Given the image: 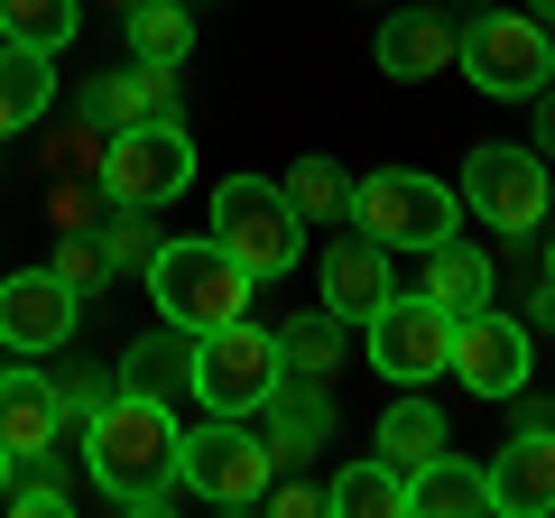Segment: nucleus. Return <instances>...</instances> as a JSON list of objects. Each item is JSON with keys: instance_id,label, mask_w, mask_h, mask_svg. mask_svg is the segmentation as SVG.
Listing matches in <instances>:
<instances>
[{"instance_id": "nucleus-1", "label": "nucleus", "mask_w": 555, "mask_h": 518, "mask_svg": "<svg viewBox=\"0 0 555 518\" xmlns=\"http://www.w3.org/2000/svg\"><path fill=\"white\" fill-rule=\"evenodd\" d=\"M177 444L185 426L167 417V399H139V389H112L102 417L83 426V463H93V491L120 500V509H167L177 500Z\"/></svg>"}, {"instance_id": "nucleus-2", "label": "nucleus", "mask_w": 555, "mask_h": 518, "mask_svg": "<svg viewBox=\"0 0 555 518\" xmlns=\"http://www.w3.org/2000/svg\"><path fill=\"white\" fill-rule=\"evenodd\" d=\"M139 279H149V306H158V324H185V334H214V324L250 315V287H259L214 232H195V241H158Z\"/></svg>"}, {"instance_id": "nucleus-3", "label": "nucleus", "mask_w": 555, "mask_h": 518, "mask_svg": "<svg viewBox=\"0 0 555 518\" xmlns=\"http://www.w3.org/2000/svg\"><path fill=\"white\" fill-rule=\"evenodd\" d=\"M454 213H463V195L444 177H426V167H379V177H361L352 185V232H371L379 250H436L444 232H454Z\"/></svg>"}, {"instance_id": "nucleus-4", "label": "nucleus", "mask_w": 555, "mask_h": 518, "mask_svg": "<svg viewBox=\"0 0 555 518\" xmlns=\"http://www.w3.org/2000/svg\"><path fill=\"white\" fill-rule=\"evenodd\" d=\"M214 241L250 279H287L306 259V222L287 204V185H269V177H222L214 185Z\"/></svg>"}, {"instance_id": "nucleus-5", "label": "nucleus", "mask_w": 555, "mask_h": 518, "mask_svg": "<svg viewBox=\"0 0 555 518\" xmlns=\"http://www.w3.org/2000/svg\"><path fill=\"white\" fill-rule=\"evenodd\" d=\"M454 65L491 102H537L555 83V38H546V20H528V10H481V20H463Z\"/></svg>"}, {"instance_id": "nucleus-6", "label": "nucleus", "mask_w": 555, "mask_h": 518, "mask_svg": "<svg viewBox=\"0 0 555 518\" xmlns=\"http://www.w3.org/2000/svg\"><path fill=\"white\" fill-rule=\"evenodd\" d=\"M278 379H287V352H278V334H259L250 315L195 334V379H185V389H195L214 417H259Z\"/></svg>"}, {"instance_id": "nucleus-7", "label": "nucleus", "mask_w": 555, "mask_h": 518, "mask_svg": "<svg viewBox=\"0 0 555 518\" xmlns=\"http://www.w3.org/2000/svg\"><path fill=\"white\" fill-rule=\"evenodd\" d=\"M278 481V454L250 417H214L177 444V491L214 500V509H259V491Z\"/></svg>"}, {"instance_id": "nucleus-8", "label": "nucleus", "mask_w": 555, "mask_h": 518, "mask_svg": "<svg viewBox=\"0 0 555 518\" xmlns=\"http://www.w3.org/2000/svg\"><path fill=\"white\" fill-rule=\"evenodd\" d=\"M361 342H371L379 379L426 389V379H444V361H454V306H436L426 287H389V297L361 315Z\"/></svg>"}, {"instance_id": "nucleus-9", "label": "nucleus", "mask_w": 555, "mask_h": 518, "mask_svg": "<svg viewBox=\"0 0 555 518\" xmlns=\"http://www.w3.org/2000/svg\"><path fill=\"white\" fill-rule=\"evenodd\" d=\"M93 167H102V195L112 204H149L158 213L167 195L195 185V140H185V120H130V130L102 140Z\"/></svg>"}, {"instance_id": "nucleus-10", "label": "nucleus", "mask_w": 555, "mask_h": 518, "mask_svg": "<svg viewBox=\"0 0 555 518\" xmlns=\"http://www.w3.org/2000/svg\"><path fill=\"white\" fill-rule=\"evenodd\" d=\"M463 204H473L491 232L537 241V222H546V204H555V177H546V158H537V148L491 140V148H473V158H463Z\"/></svg>"}, {"instance_id": "nucleus-11", "label": "nucleus", "mask_w": 555, "mask_h": 518, "mask_svg": "<svg viewBox=\"0 0 555 518\" xmlns=\"http://www.w3.org/2000/svg\"><path fill=\"white\" fill-rule=\"evenodd\" d=\"M463 371V389L473 399H518L537 371V342L518 315H500V306H463L454 315V361H444V379Z\"/></svg>"}, {"instance_id": "nucleus-12", "label": "nucleus", "mask_w": 555, "mask_h": 518, "mask_svg": "<svg viewBox=\"0 0 555 518\" xmlns=\"http://www.w3.org/2000/svg\"><path fill=\"white\" fill-rule=\"evenodd\" d=\"M75 324H83V297L56 279V269L0 279V352L38 361V352H56V342H75Z\"/></svg>"}, {"instance_id": "nucleus-13", "label": "nucleus", "mask_w": 555, "mask_h": 518, "mask_svg": "<svg viewBox=\"0 0 555 518\" xmlns=\"http://www.w3.org/2000/svg\"><path fill=\"white\" fill-rule=\"evenodd\" d=\"M454 47H463V28L444 20V10H389L379 38H371V56H379V75H389V83H426V75L454 65Z\"/></svg>"}, {"instance_id": "nucleus-14", "label": "nucleus", "mask_w": 555, "mask_h": 518, "mask_svg": "<svg viewBox=\"0 0 555 518\" xmlns=\"http://www.w3.org/2000/svg\"><path fill=\"white\" fill-rule=\"evenodd\" d=\"M0 444H10V463H47L56 454V379L28 371L20 352L0 361Z\"/></svg>"}, {"instance_id": "nucleus-15", "label": "nucleus", "mask_w": 555, "mask_h": 518, "mask_svg": "<svg viewBox=\"0 0 555 518\" xmlns=\"http://www.w3.org/2000/svg\"><path fill=\"white\" fill-rule=\"evenodd\" d=\"M491 509H509V518L555 509V426H546V417H528L509 444H500V463H491Z\"/></svg>"}, {"instance_id": "nucleus-16", "label": "nucleus", "mask_w": 555, "mask_h": 518, "mask_svg": "<svg viewBox=\"0 0 555 518\" xmlns=\"http://www.w3.org/2000/svg\"><path fill=\"white\" fill-rule=\"evenodd\" d=\"M130 120H177V75L158 65H130V75H93L83 83V130H130Z\"/></svg>"}, {"instance_id": "nucleus-17", "label": "nucleus", "mask_w": 555, "mask_h": 518, "mask_svg": "<svg viewBox=\"0 0 555 518\" xmlns=\"http://www.w3.org/2000/svg\"><path fill=\"white\" fill-rule=\"evenodd\" d=\"M250 426L269 436V454H278V463H297V454H315V444L334 436V399H324L315 379H297V371H287V379L269 389V407H259Z\"/></svg>"}, {"instance_id": "nucleus-18", "label": "nucleus", "mask_w": 555, "mask_h": 518, "mask_svg": "<svg viewBox=\"0 0 555 518\" xmlns=\"http://www.w3.org/2000/svg\"><path fill=\"white\" fill-rule=\"evenodd\" d=\"M379 297H389V250H379L371 232L334 241V250H324V306H334L343 324H361Z\"/></svg>"}, {"instance_id": "nucleus-19", "label": "nucleus", "mask_w": 555, "mask_h": 518, "mask_svg": "<svg viewBox=\"0 0 555 518\" xmlns=\"http://www.w3.org/2000/svg\"><path fill=\"white\" fill-rule=\"evenodd\" d=\"M47 112H56V56H38V47H10V38H0V140L38 130Z\"/></svg>"}, {"instance_id": "nucleus-20", "label": "nucleus", "mask_w": 555, "mask_h": 518, "mask_svg": "<svg viewBox=\"0 0 555 518\" xmlns=\"http://www.w3.org/2000/svg\"><path fill=\"white\" fill-rule=\"evenodd\" d=\"M481 509H491V472H473V463L426 454L408 472V518H481Z\"/></svg>"}, {"instance_id": "nucleus-21", "label": "nucleus", "mask_w": 555, "mask_h": 518, "mask_svg": "<svg viewBox=\"0 0 555 518\" xmlns=\"http://www.w3.org/2000/svg\"><path fill=\"white\" fill-rule=\"evenodd\" d=\"M324 509L334 518H408V472L389 454H361V463H343L324 481Z\"/></svg>"}, {"instance_id": "nucleus-22", "label": "nucleus", "mask_w": 555, "mask_h": 518, "mask_svg": "<svg viewBox=\"0 0 555 518\" xmlns=\"http://www.w3.org/2000/svg\"><path fill=\"white\" fill-rule=\"evenodd\" d=\"M185 379H195V334H185V324L139 334V342H130V361H120V389H139V399H177Z\"/></svg>"}, {"instance_id": "nucleus-23", "label": "nucleus", "mask_w": 555, "mask_h": 518, "mask_svg": "<svg viewBox=\"0 0 555 518\" xmlns=\"http://www.w3.org/2000/svg\"><path fill=\"white\" fill-rule=\"evenodd\" d=\"M120 28H130V56L158 65V75H177V65L195 56V10H185V0H130Z\"/></svg>"}, {"instance_id": "nucleus-24", "label": "nucleus", "mask_w": 555, "mask_h": 518, "mask_svg": "<svg viewBox=\"0 0 555 518\" xmlns=\"http://www.w3.org/2000/svg\"><path fill=\"white\" fill-rule=\"evenodd\" d=\"M426 297H436V306H454V315H463V306H491V259H481L473 241H454V232H444L436 250H426Z\"/></svg>"}, {"instance_id": "nucleus-25", "label": "nucleus", "mask_w": 555, "mask_h": 518, "mask_svg": "<svg viewBox=\"0 0 555 518\" xmlns=\"http://www.w3.org/2000/svg\"><path fill=\"white\" fill-rule=\"evenodd\" d=\"M278 352H287V371H297V379H334V361L352 352V324H343L334 306H306V315L278 334Z\"/></svg>"}, {"instance_id": "nucleus-26", "label": "nucleus", "mask_w": 555, "mask_h": 518, "mask_svg": "<svg viewBox=\"0 0 555 518\" xmlns=\"http://www.w3.org/2000/svg\"><path fill=\"white\" fill-rule=\"evenodd\" d=\"M83 28V0H0V38L38 47V56H65Z\"/></svg>"}, {"instance_id": "nucleus-27", "label": "nucleus", "mask_w": 555, "mask_h": 518, "mask_svg": "<svg viewBox=\"0 0 555 518\" xmlns=\"http://www.w3.org/2000/svg\"><path fill=\"white\" fill-rule=\"evenodd\" d=\"M379 454H389L398 472H416L426 454H444V407H436V399H398V407H379Z\"/></svg>"}, {"instance_id": "nucleus-28", "label": "nucleus", "mask_w": 555, "mask_h": 518, "mask_svg": "<svg viewBox=\"0 0 555 518\" xmlns=\"http://www.w3.org/2000/svg\"><path fill=\"white\" fill-rule=\"evenodd\" d=\"M287 204H297V222H343L352 213V177L334 158H297L287 167Z\"/></svg>"}, {"instance_id": "nucleus-29", "label": "nucleus", "mask_w": 555, "mask_h": 518, "mask_svg": "<svg viewBox=\"0 0 555 518\" xmlns=\"http://www.w3.org/2000/svg\"><path fill=\"white\" fill-rule=\"evenodd\" d=\"M149 250H158L149 204H112V222H102V269H149Z\"/></svg>"}, {"instance_id": "nucleus-30", "label": "nucleus", "mask_w": 555, "mask_h": 518, "mask_svg": "<svg viewBox=\"0 0 555 518\" xmlns=\"http://www.w3.org/2000/svg\"><path fill=\"white\" fill-rule=\"evenodd\" d=\"M47 269H56V279L75 287V297H93V287L112 279V269H102V241L83 232V222H65V232H56V259H47Z\"/></svg>"}, {"instance_id": "nucleus-31", "label": "nucleus", "mask_w": 555, "mask_h": 518, "mask_svg": "<svg viewBox=\"0 0 555 518\" xmlns=\"http://www.w3.org/2000/svg\"><path fill=\"white\" fill-rule=\"evenodd\" d=\"M0 509H20V518H65V509H75V491H65L47 463H28V481H10V491H0Z\"/></svg>"}, {"instance_id": "nucleus-32", "label": "nucleus", "mask_w": 555, "mask_h": 518, "mask_svg": "<svg viewBox=\"0 0 555 518\" xmlns=\"http://www.w3.org/2000/svg\"><path fill=\"white\" fill-rule=\"evenodd\" d=\"M259 509H278V518H306V509H324V491H315V481H269V491H259Z\"/></svg>"}, {"instance_id": "nucleus-33", "label": "nucleus", "mask_w": 555, "mask_h": 518, "mask_svg": "<svg viewBox=\"0 0 555 518\" xmlns=\"http://www.w3.org/2000/svg\"><path fill=\"white\" fill-rule=\"evenodd\" d=\"M537 158H555V83L537 93Z\"/></svg>"}, {"instance_id": "nucleus-34", "label": "nucleus", "mask_w": 555, "mask_h": 518, "mask_svg": "<svg viewBox=\"0 0 555 518\" xmlns=\"http://www.w3.org/2000/svg\"><path fill=\"white\" fill-rule=\"evenodd\" d=\"M546 297H555V232H546Z\"/></svg>"}, {"instance_id": "nucleus-35", "label": "nucleus", "mask_w": 555, "mask_h": 518, "mask_svg": "<svg viewBox=\"0 0 555 518\" xmlns=\"http://www.w3.org/2000/svg\"><path fill=\"white\" fill-rule=\"evenodd\" d=\"M528 10H537V20H546V28H555V0H528Z\"/></svg>"}, {"instance_id": "nucleus-36", "label": "nucleus", "mask_w": 555, "mask_h": 518, "mask_svg": "<svg viewBox=\"0 0 555 518\" xmlns=\"http://www.w3.org/2000/svg\"><path fill=\"white\" fill-rule=\"evenodd\" d=\"M0 491H10V444H0Z\"/></svg>"}, {"instance_id": "nucleus-37", "label": "nucleus", "mask_w": 555, "mask_h": 518, "mask_svg": "<svg viewBox=\"0 0 555 518\" xmlns=\"http://www.w3.org/2000/svg\"><path fill=\"white\" fill-rule=\"evenodd\" d=\"M546 38H555V28H546Z\"/></svg>"}]
</instances>
